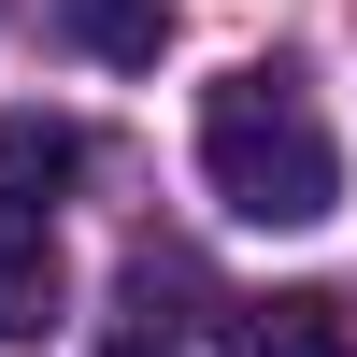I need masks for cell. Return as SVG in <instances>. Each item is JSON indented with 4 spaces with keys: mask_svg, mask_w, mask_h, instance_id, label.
Returning a JSON list of instances; mask_svg holds the SVG:
<instances>
[{
    "mask_svg": "<svg viewBox=\"0 0 357 357\" xmlns=\"http://www.w3.org/2000/svg\"><path fill=\"white\" fill-rule=\"evenodd\" d=\"M72 172H86V129H72V114H43V100H29V114H0V186H15V200L72 186Z\"/></svg>",
    "mask_w": 357,
    "mask_h": 357,
    "instance_id": "obj_4",
    "label": "cell"
},
{
    "mask_svg": "<svg viewBox=\"0 0 357 357\" xmlns=\"http://www.w3.org/2000/svg\"><path fill=\"white\" fill-rule=\"evenodd\" d=\"M57 329V229L43 200H0V343H43Z\"/></svg>",
    "mask_w": 357,
    "mask_h": 357,
    "instance_id": "obj_2",
    "label": "cell"
},
{
    "mask_svg": "<svg viewBox=\"0 0 357 357\" xmlns=\"http://www.w3.org/2000/svg\"><path fill=\"white\" fill-rule=\"evenodd\" d=\"M57 29H72L86 57H114V72H143V57H158V29H172V15H158V0H57Z\"/></svg>",
    "mask_w": 357,
    "mask_h": 357,
    "instance_id": "obj_5",
    "label": "cell"
},
{
    "mask_svg": "<svg viewBox=\"0 0 357 357\" xmlns=\"http://www.w3.org/2000/svg\"><path fill=\"white\" fill-rule=\"evenodd\" d=\"M229 357H357V314L286 286V301H229Z\"/></svg>",
    "mask_w": 357,
    "mask_h": 357,
    "instance_id": "obj_3",
    "label": "cell"
},
{
    "mask_svg": "<svg viewBox=\"0 0 357 357\" xmlns=\"http://www.w3.org/2000/svg\"><path fill=\"white\" fill-rule=\"evenodd\" d=\"M114 357H172V343H114Z\"/></svg>",
    "mask_w": 357,
    "mask_h": 357,
    "instance_id": "obj_6",
    "label": "cell"
},
{
    "mask_svg": "<svg viewBox=\"0 0 357 357\" xmlns=\"http://www.w3.org/2000/svg\"><path fill=\"white\" fill-rule=\"evenodd\" d=\"M200 186L243 229H329L343 215V143L301 100V72H229L200 86Z\"/></svg>",
    "mask_w": 357,
    "mask_h": 357,
    "instance_id": "obj_1",
    "label": "cell"
}]
</instances>
